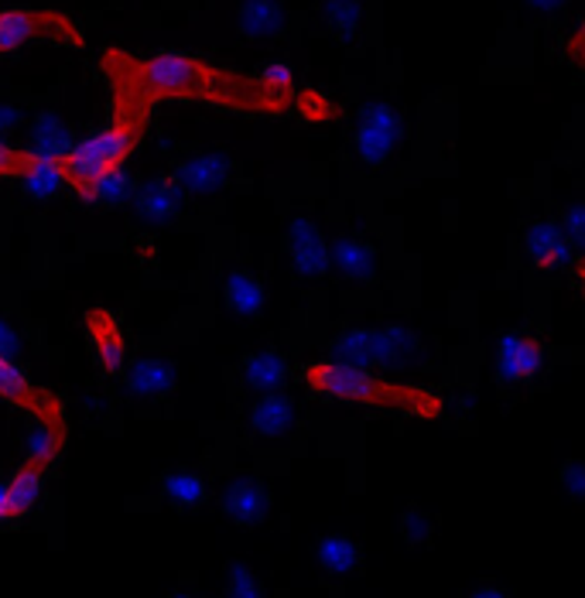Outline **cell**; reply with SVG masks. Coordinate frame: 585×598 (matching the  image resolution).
I'll use <instances>...</instances> for the list:
<instances>
[{
  "instance_id": "cell-24",
  "label": "cell",
  "mask_w": 585,
  "mask_h": 598,
  "mask_svg": "<svg viewBox=\"0 0 585 598\" xmlns=\"http://www.w3.org/2000/svg\"><path fill=\"white\" fill-rule=\"evenodd\" d=\"M8 489H11V503L18 510V516H24L34 503L42 500V489H45V469L42 466H31L24 462L11 479H8Z\"/></svg>"
},
{
  "instance_id": "cell-8",
  "label": "cell",
  "mask_w": 585,
  "mask_h": 598,
  "mask_svg": "<svg viewBox=\"0 0 585 598\" xmlns=\"http://www.w3.org/2000/svg\"><path fill=\"white\" fill-rule=\"evenodd\" d=\"M86 339L103 373H120L127 363V339L117 314L107 308H93L86 314Z\"/></svg>"
},
{
  "instance_id": "cell-23",
  "label": "cell",
  "mask_w": 585,
  "mask_h": 598,
  "mask_svg": "<svg viewBox=\"0 0 585 598\" xmlns=\"http://www.w3.org/2000/svg\"><path fill=\"white\" fill-rule=\"evenodd\" d=\"M161 492L168 503H176L182 510H195L205 503V496H210V489H205V479L199 472H171L161 479Z\"/></svg>"
},
{
  "instance_id": "cell-31",
  "label": "cell",
  "mask_w": 585,
  "mask_h": 598,
  "mask_svg": "<svg viewBox=\"0 0 585 598\" xmlns=\"http://www.w3.org/2000/svg\"><path fill=\"white\" fill-rule=\"evenodd\" d=\"M127 195H130V179H127L124 168H117V171H110L107 179L96 185L93 202H124Z\"/></svg>"
},
{
  "instance_id": "cell-29",
  "label": "cell",
  "mask_w": 585,
  "mask_h": 598,
  "mask_svg": "<svg viewBox=\"0 0 585 598\" xmlns=\"http://www.w3.org/2000/svg\"><path fill=\"white\" fill-rule=\"evenodd\" d=\"M432 531H435V520H432L428 513H422V510H415V506L404 510V516H401V537H404L411 547L428 544Z\"/></svg>"
},
{
  "instance_id": "cell-11",
  "label": "cell",
  "mask_w": 585,
  "mask_h": 598,
  "mask_svg": "<svg viewBox=\"0 0 585 598\" xmlns=\"http://www.w3.org/2000/svg\"><path fill=\"white\" fill-rule=\"evenodd\" d=\"M223 510L240 526H257L270 510V492L264 489L260 479L240 476L223 489Z\"/></svg>"
},
{
  "instance_id": "cell-17",
  "label": "cell",
  "mask_w": 585,
  "mask_h": 598,
  "mask_svg": "<svg viewBox=\"0 0 585 598\" xmlns=\"http://www.w3.org/2000/svg\"><path fill=\"white\" fill-rule=\"evenodd\" d=\"M329 264L347 280H370L376 274V254L357 236H342L329 246Z\"/></svg>"
},
{
  "instance_id": "cell-27",
  "label": "cell",
  "mask_w": 585,
  "mask_h": 598,
  "mask_svg": "<svg viewBox=\"0 0 585 598\" xmlns=\"http://www.w3.org/2000/svg\"><path fill=\"white\" fill-rule=\"evenodd\" d=\"M45 158L42 154H34L31 148H11L0 140V182H24L28 174L39 168Z\"/></svg>"
},
{
  "instance_id": "cell-28",
  "label": "cell",
  "mask_w": 585,
  "mask_h": 598,
  "mask_svg": "<svg viewBox=\"0 0 585 598\" xmlns=\"http://www.w3.org/2000/svg\"><path fill=\"white\" fill-rule=\"evenodd\" d=\"M223 598H267L264 585L257 581V575L247 568V565H230L226 568V588H223Z\"/></svg>"
},
{
  "instance_id": "cell-16",
  "label": "cell",
  "mask_w": 585,
  "mask_h": 598,
  "mask_svg": "<svg viewBox=\"0 0 585 598\" xmlns=\"http://www.w3.org/2000/svg\"><path fill=\"white\" fill-rule=\"evenodd\" d=\"M62 438H65V431H62V410L34 417V425H31V431H28V438H24V455H28L24 462L49 469V466L59 459Z\"/></svg>"
},
{
  "instance_id": "cell-22",
  "label": "cell",
  "mask_w": 585,
  "mask_h": 598,
  "mask_svg": "<svg viewBox=\"0 0 585 598\" xmlns=\"http://www.w3.org/2000/svg\"><path fill=\"white\" fill-rule=\"evenodd\" d=\"M316 554H319V565H322L329 575H339V578L357 572V565H360V547H357V541L342 537V534L322 537L319 547H316Z\"/></svg>"
},
{
  "instance_id": "cell-10",
  "label": "cell",
  "mask_w": 585,
  "mask_h": 598,
  "mask_svg": "<svg viewBox=\"0 0 585 598\" xmlns=\"http://www.w3.org/2000/svg\"><path fill=\"white\" fill-rule=\"evenodd\" d=\"M288 250H291V264L301 277H322L329 267V243L322 236V229L312 220H291L288 226Z\"/></svg>"
},
{
  "instance_id": "cell-35",
  "label": "cell",
  "mask_w": 585,
  "mask_h": 598,
  "mask_svg": "<svg viewBox=\"0 0 585 598\" xmlns=\"http://www.w3.org/2000/svg\"><path fill=\"white\" fill-rule=\"evenodd\" d=\"M18 349H21V339H18V332L0 319V356H18Z\"/></svg>"
},
{
  "instance_id": "cell-38",
  "label": "cell",
  "mask_w": 585,
  "mask_h": 598,
  "mask_svg": "<svg viewBox=\"0 0 585 598\" xmlns=\"http://www.w3.org/2000/svg\"><path fill=\"white\" fill-rule=\"evenodd\" d=\"M528 4L541 14H555V11H565L568 0H528Z\"/></svg>"
},
{
  "instance_id": "cell-32",
  "label": "cell",
  "mask_w": 585,
  "mask_h": 598,
  "mask_svg": "<svg viewBox=\"0 0 585 598\" xmlns=\"http://www.w3.org/2000/svg\"><path fill=\"white\" fill-rule=\"evenodd\" d=\"M559 482L565 485V492L572 500H585V462L578 459H568L559 472Z\"/></svg>"
},
{
  "instance_id": "cell-18",
  "label": "cell",
  "mask_w": 585,
  "mask_h": 598,
  "mask_svg": "<svg viewBox=\"0 0 585 598\" xmlns=\"http://www.w3.org/2000/svg\"><path fill=\"white\" fill-rule=\"evenodd\" d=\"M288 24L281 0H244L240 4V31L247 39H278Z\"/></svg>"
},
{
  "instance_id": "cell-30",
  "label": "cell",
  "mask_w": 585,
  "mask_h": 598,
  "mask_svg": "<svg viewBox=\"0 0 585 598\" xmlns=\"http://www.w3.org/2000/svg\"><path fill=\"white\" fill-rule=\"evenodd\" d=\"M59 185H62V179H59V171H55V161H52V158H45V161L24 179V189H28L31 195H52Z\"/></svg>"
},
{
  "instance_id": "cell-40",
  "label": "cell",
  "mask_w": 585,
  "mask_h": 598,
  "mask_svg": "<svg viewBox=\"0 0 585 598\" xmlns=\"http://www.w3.org/2000/svg\"><path fill=\"white\" fill-rule=\"evenodd\" d=\"M168 598H202V595H195V591H171Z\"/></svg>"
},
{
  "instance_id": "cell-9",
  "label": "cell",
  "mask_w": 585,
  "mask_h": 598,
  "mask_svg": "<svg viewBox=\"0 0 585 598\" xmlns=\"http://www.w3.org/2000/svg\"><path fill=\"white\" fill-rule=\"evenodd\" d=\"M0 401H8L14 407H24L31 417H42V414H55L62 410L59 401L45 391H39L28 373L11 360V356H0Z\"/></svg>"
},
{
  "instance_id": "cell-37",
  "label": "cell",
  "mask_w": 585,
  "mask_h": 598,
  "mask_svg": "<svg viewBox=\"0 0 585 598\" xmlns=\"http://www.w3.org/2000/svg\"><path fill=\"white\" fill-rule=\"evenodd\" d=\"M21 124V110L11 107V103H0V134L4 130H14Z\"/></svg>"
},
{
  "instance_id": "cell-1",
  "label": "cell",
  "mask_w": 585,
  "mask_h": 598,
  "mask_svg": "<svg viewBox=\"0 0 585 598\" xmlns=\"http://www.w3.org/2000/svg\"><path fill=\"white\" fill-rule=\"evenodd\" d=\"M103 73L114 83V99H127L148 110L158 99H195L226 110L285 114L298 99L288 86H274L264 76H244L182 52L134 58L120 49H110L103 52Z\"/></svg>"
},
{
  "instance_id": "cell-5",
  "label": "cell",
  "mask_w": 585,
  "mask_h": 598,
  "mask_svg": "<svg viewBox=\"0 0 585 598\" xmlns=\"http://www.w3.org/2000/svg\"><path fill=\"white\" fill-rule=\"evenodd\" d=\"M401 137H404V120L391 103H370L357 117V137H353L357 161L366 168L384 164L401 145Z\"/></svg>"
},
{
  "instance_id": "cell-12",
  "label": "cell",
  "mask_w": 585,
  "mask_h": 598,
  "mask_svg": "<svg viewBox=\"0 0 585 598\" xmlns=\"http://www.w3.org/2000/svg\"><path fill=\"white\" fill-rule=\"evenodd\" d=\"M176 363L164 356H145L127 370V394L137 401H161L176 391Z\"/></svg>"
},
{
  "instance_id": "cell-33",
  "label": "cell",
  "mask_w": 585,
  "mask_h": 598,
  "mask_svg": "<svg viewBox=\"0 0 585 598\" xmlns=\"http://www.w3.org/2000/svg\"><path fill=\"white\" fill-rule=\"evenodd\" d=\"M562 229H565L568 243H578L582 250H585V205H582V202L565 209V223H562Z\"/></svg>"
},
{
  "instance_id": "cell-6",
  "label": "cell",
  "mask_w": 585,
  "mask_h": 598,
  "mask_svg": "<svg viewBox=\"0 0 585 598\" xmlns=\"http://www.w3.org/2000/svg\"><path fill=\"white\" fill-rule=\"evenodd\" d=\"M493 363L503 383H528L544 366V345L534 332H507L497 342Z\"/></svg>"
},
{
  "instance_id": "cell-36",
  "label": "cell",
  "mask_w": 585,
  "mask_h": 598,
  "mask_svg": "<svg viewBox=\"0 0 585 598\" xmlns=\"http://www.w3.org/2000/svg\"><path fill=\"white\" fill-rule=\"evenodd\" d=\"M14 520H21V516L11 503V489H8V482H0V526H8Z\"/></svg>"
},
{
  "instance_id": "cell-34",
  "label": "cell",
  "mask_w": 585,
  "mask_h": 598,
  "mask_svg": "<svg viewBox=\"0 0 585 598\" xmlns=\"http://www.w3.org/2000/svg\"><path fill=\"white\" fill-rule=\"evenodd\" d=\"M295 103L305 110V117H316V120H326V117H329V103H326L319 93H301Z\"/></svg>"
},
{
  "instance_id": "cell-14",
  "label": "cell",
  "mask_w": 585,
  "mask_h": 598,
  "mask_svg": "<svg viewBox=\"0 0 585 598\" xmlns=\"http://www.w3.org/2000/svg\"><path fill=\"white\" fill-rule=\"evenodd\" d=\"M179 205H182V189H179V182H171V179L145 182L134 195V213L141 216L145 223H151V226L168 223L171 216L179 213Z\"/></svg>"
},
{
  "instance_id": "cell-3",
  "label": "cell",
  "mask_w": 585,
  "mask_h": 598,
  "mask_svg": "<svg viewBox=\"0 0 585 598\" xmlns=\"http://www.w3.org/2000/svg\"><path fill=\"white\" fill-rule=\"evenodd\" d=\"M301 380L308 391L336 401H353V404H370V407H387V410H407L418 417H442L445 404L438 394L425 391V386L411 383H394L366 373L363 366L342 363V360H322L301 370Z\"/></svg>"
},
{
  "instance_id": "cell-2",
  "label": "cell",
  "mask_w": 585,
  "mask_h": 598,
  "mask_svg": "<svg viewBox=\"0 0 585 598\" xmlns=\"http://www.w3.org/2000/svg\"><path fill=\"white\" fill-rule=\"evenodd\" d=\"M148 117H151L148 107H137V103H127V99H114V124L107 130L86 137L83 145H73V151L52 158L62 185L73 189L83 202H93L96 185L107 179L110 171L124 168L127 158L134 154V148L141 145Z\"/></svg>"
},
{
  "instance_id": "cell-19",
  "label": "cell",
  "mask_w": 585,
  "mask_h": 598,
  "mask_svg": "<svg viewBox=\"0 0 585 598\" xmlns=\"http://www.w3.org/2000/svg\"><path fill=\"white\" fill-rule=\"evenodd\" d=\"M291 425H295V404L281 394L260 397L251 410V428L260 438H281L291 431Z\"/></svg>"
},
{
  "instance_id": "cell-25",
  "label": "cell",
  "mask_w": 585,
  "mask_h": 598,
  "mask_svg": "<svg viewBox=\"0 0 585 598\" xmlns=\"http://www.w3.org/2000/svg\"><path fill=\"white\" fill-rule=\"evenodd\" d=\"M322 18L339 34V39L353 42L360 34V28H363V4H360V0H326Z\"/></svg>"
},
{
  "instance_id": "cell-15",
  "label": "cell",
  "mask_w": 585,
  "mask_h": 598,
  "mask_svg": "<svg viewBox=\"0 0 585 598\" xmlns=\"http://www.w3.org/2000/svg\"><path fill=\"white\" fill-rule=\"evenodd\" d=\"M230 179V161L220 158V154H202V158H192L179 168V189L182 192H192V195H213L226 185Z\"/></svg>"
},
{
  "instance_id": "cell-39",
  "label": "cell",
  "mask_w": 585,
  "mask_h": 598,
  "mask_svg": "<svg viewBox=\"0 0 585 598\" xmlns=\"http://www.w3.org/2000/svg\"><path fill=\"white\" fill-rule=\"evenodd\" d=\"M469 598H507V591H500V588L487 585V588H476V591H469Z\"/></svg>"
},
{
  "instance_id": "cell-4",
  "label": "cell",
  "mask_w": 585,
  "mask_h": 598,
  "mask_svg": "<svg viewBox=\"0 0 585 598\" xmlns=\"http://www.w3.org/2000/svg\"><path fill=\"white\" fill-rule=\"evenodd\" d=\"M34 42L83 45V31L59 11H31V8L0 11V55H11Z\"/></svg>"
},
{
  "instance_id": "cell-21",
  "label": "cell",
  "mask_w": 585,
  "mask_h": 598,
  "mask_svg": "<svg viewBox=\"0 0 585 598\" xmlns=\"http://www.w3.org/2000/svg\"><path fill=\"white\" fill-rule=\"evenodd\" d=\"M226 308L233 314H240V319H254V314H260L264 308V288H260V280L244 274V270H233L226 277Z\"/></svg>"
},
{
  "instance_id": "cell-7",
  "label": "cell",
  "mask_w": 585,
  "mask_h": 598,
  "mask_svg": "<svg viewBox=\"0 0 585 598\" xmlns=\"http://www.w3.org/2000/svg\"><path fill=\"white\" fill-rule=\"evenodd\" d=\"M404 332H370V329H350L336 339V353L342 356V363H353V366H391L397 363L401 349L397 345Z\"/></svg>"
},
{
  "instance_id": "cell-26",
  "label": "cell",
  "mask_w": 585,
  "mask_h": 598,
  "mask_svg": "<svg viewBox=\"0 0 585 598\" xmlns=\"http://www.w3.org/2000/svg\"><path fill=\"white\" fill-rule=\"evenodd\" d=\"M31 151L42 154V158H59L65 151H73V145H68V127L59 117L45 114L39 120V127H34V148Z\"/></svg>"
},
{
  "instance_id": "cell-13",
  "label": "cell",
  "mask_w": 585,
  "mask_h": 598,
  "mask_svg": "<svg viewBox=\"0 0 585 598\" xmlns=\"http://www.w3.org/2000/svg\"><path fill=\"white\" fill-rule=\"evenodd\" d=\"M524 250H528V260L541 270H559V267H568L572 260V250H568V236L559 223L552 220H541L528 229L524 236Z\"/></svg>"
},
{
  "instance_id": "cell-20",
  "label": "cell",
  "mask_w": 585,
  "mask_h": 598,
  "mask_svg": "<svg viewBox=\"0 0 585 598\" xmlns=\"http://www.w3.org/2000/svg\"><path fill=\"white\" fill-rule=\"evenodd\" d=\"M240 376H244V383L251 386V391L270 394L285 383L288 363L278 353H254V356L244 360V366H240Z\"/></svg>"
}]
</instances>
